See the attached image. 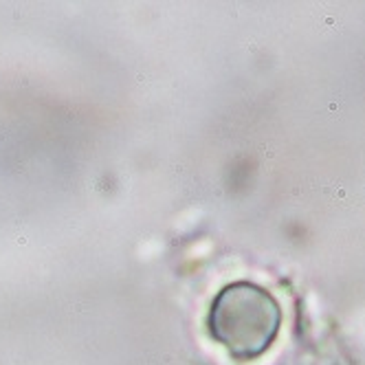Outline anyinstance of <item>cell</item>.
I'll return each mask as SVG.
<instances>
[{
	"instance_id": "cell-1",
	"label": "cell",
	"mask_w": 365,
	"mask_h": 365,
	"mask_svg": "<svg viewBox=\"0 0 365 365\" xmlns=\"http://www.w3.org/2000/svg\"><path fill=\"white\" fill-rule=\"evenodd\" d=\"M207 326L229 356L244 363L271 350L282 328V308L266 288L233 282L213 297Z\"/></svg>"
}]
</instances>
